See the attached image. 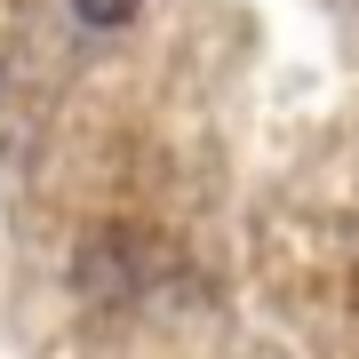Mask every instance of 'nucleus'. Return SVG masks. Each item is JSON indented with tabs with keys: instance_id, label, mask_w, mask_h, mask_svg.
I'll return each mask as SVG.
<instances>
[{
	"instance_id": "obj_1",
	"label": "nucleus",
	"mask_w": 359,
	"mask_h": 359,
	"mask_svg": "<svg viewBox=\"0 0 359 359\" xmlns=\"http://www.w3.org/2000/svg\"><path fill=\"white\" fill-rule=\"evenodd\" d=\"M136 8H144V0H72V16H80V25H96V32H120Z\"/></svg>"
}]
</instances>
